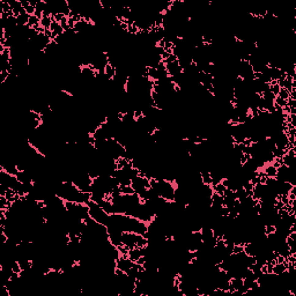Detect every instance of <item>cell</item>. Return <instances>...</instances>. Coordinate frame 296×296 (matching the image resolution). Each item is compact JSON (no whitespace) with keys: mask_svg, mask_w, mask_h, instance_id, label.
I'll return each mask as SVG.
<instances>
[{"mask_svg":"<svg viewBox=\"0 0 296 296\" xmlns=\"http://www.w3.org/2000/svg\"><path fill=\"white\" fill-rule=\"evenodd\" d=\"M261 170L265 172L266 176L270 177V178H275L276 174H278V169L275 167H273L272 164H267V163H265L264 169H261Z\"/></svg>","mask_w":296,"mask_h":296,"instance_id":"obj_1","label":"cell"},{"mask_svg":"<svg viewBox=\"0 0 296 296\" xmlns=\"http://www.w3.org/2000/svg\"><path fill=\"white\" fill-rule=\"evenodd\" d=\"M285 272H287V260L285 261V263H282V264H278V263H276L275 265L273 266V273H274L275 275L280 276L281 274H283Z\"/></svg>","mask_w":296,"mask_h":296,"instance_id":"obj_2","label":"cell"},{"mask_svg":"<svg viewBox=\"0 0 296 296\" xmlns=\"http://www.w3.org/2000/svg\"><path fill=\"white\" fill-rule=\"evenodd\" d=\"M142 253H141V249L140 248H134V249H130L129 251V258H130L133 263H135L137 260L140 258Z\"/></svg>","mask_w":296,"mask_h":296,"instance_id":"obj_3","label":"cell"},{"mask_svg":"<svg viewBox=\"0 0 296 296\" xmlns=\"http://www.w3.org/2000/svg\"><path fill=\"white\" fill-rule=\"evenodd\" d=\"M52 17L51 16H43L41 20H39V26L43 27L44 29H50L52 23Z\"/></svg>","mask_w":296,"mask_h":296,"instance_id":"obj_4","label":"cell"},{"mask_svg":"<svg viewBox=\"0 0 296 296\" xmlns=\"http://www.w3.org/2000/svg\"><path fill=\"white\" fill-rule=\"evenodd\" d=\"M148 77L151 80H154V81H157L159 78H160V74L157 72V69L155 67H148Z\"/></svg>","mask_w":296,"mask_h":296,"instance_id":"obj_5","label":"cell"},{"mask_svg":"<svg viewBox=\"0 0 296 296\" xmlns=\"http://www.w3.org/2000/svg\"><path fill=\"white\" fill-rule=\"evenodd\" d=\"M119 187H120V193H122V194L131 196V194H134V193H135L134 189L132 187V185H127V186H119Z\"/></svg>","mask_w":296,"mask_h":296,"instance_id":"obj_6","label":"cell"},{"mask_svg":"<svg viewBox=\"0 0 296 296\" xmlns=\"http://www.w3.org/2000/svg\"><path fill=\"white\" fill-rule=\"evenodd\" d=\"M275 231H276V228L274 224L267 223L264 226V233H265L266 236H267V235H271V234H274Z\"/></svg>","mask_w":296,"mask_h":296,"instance_id":"obj_7","label":"cell"},{"mask_svg":"<svg viewBox=\"0 0 296 296\" xmlns=\"http://www.w3.org/2000/svg\"><path fill=\"white\" fill-rule=\"evenodd\" d=\"M212 189H213V191L214 192H216V193H219V194H223V192L226 191V187L221 184V183H219V184H216V185H212Z\"/></svg>","mask_w":296,"mask_h":296,"instance_id":"obj_8","label":"cell"},{"mask_svg":"<svg viewBox=\"0 0 296 296\" xmlns=\"http://www.w3.org/2000/svg\"><path fill=\"white\" fill-rule=\"evenodd\" d=\"M37 24H39V19L37 17L36 15H31L30 17H29V22H28V26L30 27V28H32V27L37 26Z\"/></svg>","mask_w":296,"mask_h":296,"instance_id":"obj_9","label":"cell"},{"mask_svg":"<svg viewBox=\"0 0 296 296\" xmlns=\"http://www.w3.org/2000/svg\"><path fill=\"white\" fill-rule=\"evenodd\" d=\"M278 96L281 97L282 99H285V101H287V99L290 97L289 92H288L286 88H280V92H279V95H278Z\"/></svg>","mask_w":296,"mask_h":296,"instance_id":"obj_10","label":"cell"},{"mask_svg":"<svg viewBox=\"0 0 296 296\" xmlns=\"http://www.w3.org/2000/svg\"><path fill=\"white\" fill-rule=\"evenodd\" d=\"M244 251V244H234V248H233V253L234 255H238L241 252Z\"/></svg>","mask_w":296,"mask_h":296,"instance_id":"obj_11","label":"cell"},{"mask_svg":"<svg viewBox=\"0 0 296 296\" xmlns=\"http://www.w3.org/2000/svg\"><path fill=\"white\" fill-rule=\"evenodd\" d=\"M286 261V258L283 257V256L281 255H278L275 258V263H278V264H282V263H285Z\"/></svg>","mask_w":296,"mask_h":296,"instance_id":"obj_12","label":"cell"},{"mask_svg":"<svg viewBox=\"0 0 296 296\" xmlns=\"http://www.w3.org/2000/svg\"><path fill=\"white\" fill-rule=\"evenodd\" d=\"M44 34H45V35H47V36L49 37L50 39H51V37H52V31L50 30V29H45V31H44Z\"/></svg>","mask_w":296,"mask_h":296,"instance_id":"obj_13","label":"cell"}]
</instances>
